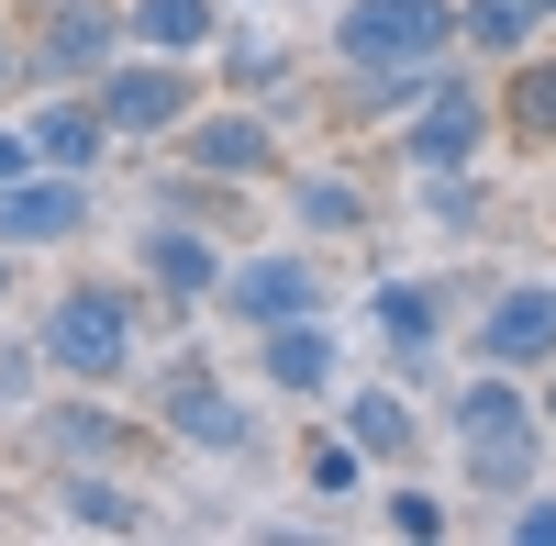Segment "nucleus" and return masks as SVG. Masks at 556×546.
<instances>
[{"label":"nucleus","mask_w":556,"mask_h":546,"mask_svg":"<svg viewBox=\"0 0 556 546\" xmlns=\"http://www.w3.org/2000/svg\"><path fill=\"white\" fill-rule=\"evenodd\" d=\"M34 446H45L56 469H112L123 446H134V424H123L89 380H67V401H45V413H34Z\"/></svg>","instance_id":"obj_13"},{"label":"nucleus","mask_w":556,"mask_h":546,"mask_svg":"<svg viewBox=\"0 0 556 546\" xmlns=\"http://www.w3.org/2000/svg\"><path fill=\"white\" fill-rule=\"evenodd\" d=\"M501 134H513V146H556V57L501 67Z\"/></svg>","instance_id":"obj_21"},{"label":"nucleus","mask_w":556,"mask_h":546,"mask_svg":"<svg viewBox=\"0 0 556 546\" xmlns=\"http://www.w3.org/2000/svg\"><path fill=\"white\" fill-rule=\"evenodd\" d=\"M345 435H356L379 469H401V458H412V435H424V413H412V390H401V380H379V390H345Z\"/></svg>","instance_id":"obj_18"},{"label":"nucleus","mask_w":556,"mask_h":546,"mask_svg":"<svg viewBox=\"0 0 556 546\" xmlns=\"http://www.w3.org/2000/svg\"><path fill=\"white\" fill-rule=\"evenodd\" d=\"M89 235V178L78 167H34V178H0V246L34 257V246H67Z\"/></svg>","instance_id":"obj_12"},{"label":"nucleus","mask_w":556,"mask_h":546,"mask_svg":"<svg viewBox=\"0 0 556 546\" xmlns=\"http://www.w3.org/2000/svg\"><path fill=\"white\" fill-rule=\"evenodd\" d=\"M445 435H456V458H468V491L479 502H523L534 469H545V401L523 390V369H479L468 390L445 401Z\"/></svg>","instance_id":"obj_1"},{"label":"nucleus","mask_w":556,"mask_h":546,"mask_svg":"<svg viewBox=\"0 0 556 546\" xmlns=\"http://www.w3.org/2000/svg\"><path fill=\"white\" fill-rule=\"evenodd\" d=\"M256 369H267V390L323 401V390L345 380V346H334V324H323V312H301V324H267V335H256Z\"/></svg>","instance_id":"obj_14"},{"label":"nucleus","mask_w":556,"mask_h":546,"mask_svg":"<svg viewBox=\"0 0 556 546\" xmlns=\"http://www.w3.org/2000/svg\"><path fill=\"white\" fill-rule=\"evenodd\" d=\"M456 45V0H345L334 12V67H445Z\"/></svg>","instance_id":"obj_4"},{"label":"nucleus","mask_w":556,"mask_h":546,"mask_svg":"<svg viewBox=\"0 0 556 546\" xmlns=\"http://www.w3.org/2000/svg\"><path fill=\"white\" fill-rule=\"evenodd\" d=\"M356 469H367V446L334 424V435H301V480L323 491V502H334V491H356Z\"/></svg>","instance_id":"obj_24"},{"label":"nucleus","mask_w":556,"mask_h":546,"mask_svg":"<svg viewBox=\"0 0 556 546\" xmlns=\"http://www.w3.org/2000/svg\"><path fill=\"white\" fill-rule=\"evenodd\" d=\"M212 312H223V324H245V335L301 324V312H323V257H301V246H256V257L223 268Z\"/></svg>","instance_id":"obj_7"},{"label":"nucleus","mask_w":556,"mask_h":546,"mask_svg":"<svg viewBox=\"0 0 556 546\" xmlns=\"http://www.w3.org/2000/svg\"><path fill=\"white\" fill-rule=\"evenodd\" d=\"M146 424L178 435V446H201V458H245L256 446V413H235V390H223V369L201 346H178L167 369H146Z\"/></svg>","instance_id":"obj_5"},{"label":"nucleus","mask_w":556,"mask_h":546,"mask_svg":"<svg viewBox=\"0 0 556 546\" xmlns=\"http://www.w3.org/2000/svg\"><path fill=\"white\" fill-rule=\"evenodd\" d=\"M290 212H301V235H367V223H379V201H367V178H345V167H301L290 178Z\"/></svg>","instance_id":"obj_17"},{"label":"nucleus","mask_w":556,"mask_h":546,"mask_svg":"<svg viewBox=\"0 0 556 546\" xmlns=\"http://www.w3.org/2000/svg\"><path fill=\"white\" fill-rule=\"evenodd\" d=\"M134 45V12L123 0H45L34 34H23V78L34 89H101Z\"/></svg>","instance_id":"obj_3"},{"label":"nucleus","mask_w":556,"mask_h":546,"mask_svg":"<svg viewBox=\"0 0 556 546\" xmlns=\"http://www.w3.org/2000/svg\"><path fill=\"white\" fill-rule=\"evenodd\" d=\"M134 268H146V290H156L167 312H201V301L223 290V268H235V257H223V246L201 235V223H178V212H156L146 235H134Z\"/></svg>","instance_id":"obj_10"},{"label":"nucleus","mask_w":556,"mask_h":546,"mask_svg":"<svg viewBox=\"0 0 556 546\" xmlns=\"http://www.w3.org/2000/svg\"><path fill=\"white\" fill-rule=\"evenodd\" d=\"M212 57H223V89H245V101H267V89L290 78V45H267V34H235V23H223V45H212Z\"/></svg>","instance_id":"obj_23"},{"label":"nucleus","mask_w":556,"mask_h":546,"mask_svg":"<svg viewBox=\"0 0 556 546\" xmlns=\"http://www.w3.org/2000/svg\"><path fill=\"white\" fill-rule=\"evenodd\" d=\"M112 146H123V134H112V112L89 101V89H45V112H34V157H45V167H78V178H89Z\"/></svg>","instance_id":"obj_15"},{"label":"nucleus","mask_w":556,"mask_h":546,"mask_svg":"<svg viewBox=\"0 0 556 546\" xmlns=\"http://www.w3.org/2000/svg\"><path fill=\"white\" fill-rule=\"evenodd\" d=\"M45 157H34V123H0V178H34Z\"/></svg>","instance_id":"obj_27"},{"label":"nucleus","mask_w":556,"mask_h":546,"mask_svg":"<svg viewBox=\"0 0 556 546\" xmlns=\"http://www.w3.org/2000/svg\"><path fill=\"white\" fill-rule=\"evenodd\" d=\"M134 12V45H156V57H212L223 45V0H123Z\"/></svg>","instance_id":"obj_20"},{"label":"nucleus","mask_w":556,"mask_h":546,"mask_svg":"<svg viewBox=\"0 0 556 546\" xmlns=\"http://www.w3.org/2000/svg\"><path fill=\"white\" fill-rule=\"evenodd\" d=\"M479 369H523V380L556 369V280L490 290V312H479Z\"/></svg>","instance_id":"obj_11"},{"label":"nucleus","mask_w":556,"mask_h":546,"mask_svg":"<svg viewBox=\"0 0 556 546\" xmlns=\"http://www.w3.org/2000/svg\"><path fill=\"white\" fill-rule=\"evenodd\" d=\"M34 12H45V0H34Z\"/></svg>","instance_id":"obj_32"},{"label":"nucleus","mask_w":556,"mask_h":546,"mask_svg":"<svg viewBox=\"0 0 556 546\" xmlns=\"http://www.w3.org/2000/svg\"><path fill=\"white\" fill-rule=\"evenodd\" d=\"M534 0H456V45H468V57H501V67H513V57H534Z\"/></svg>","instance_id":"obj_22"},{"label":"nucleus","mask_w":556,"mask_h":546,"mask_svg":"<svg viewBox=\"0 0 556 546\" xmlns=\"http://www.w3.org/2000/svg\"><path fill=\"white\" fill-rule=\"evenodd\" d=\"M367 324H379V346H390L401 380H424V357H434V335H445V290H434V280H390L379 301H367Z\"/></svg>","instance_id":"obj_16"},{"label":"nucleus","mask_w":556,"mask_h":546,"mask_svg":"<svg viewBox=\"0 0 556 546\" xmlns=\"http://www.w3.org/2000/svg\"><path fill=\"white\" fill-rule=\"evenodd\" d=\"M56 513H67V524H89V535H146V524H156V513L134 502L112 469H56Z\"/></svg>","instance_id":"obj_19"},{"label":"nucleus","mask_w":556,"mask_h":546,"mask_svg":"<svg viewBox=\"0 0 556 546\" xmlns=\"http://www.w3.org/2000/svg\"><path fill=\"white\" fill-rule=\"evenodd\" d=\"M34 346H45V369H56V380L112 390V380H134V357H146V301H134L123 280H67L56 301H45Z\"/></svg>","instance_id":"obj_2"},{"label":"nucleus","mask_w":556,"mask_h":546,"mask_svg":"<svg viewBox=\"0 0 556 546\" xmlns=\"http://www.w3.org/2000/svg\"><path fill=\"white\" fill-rule=\"evenodd\" d=\"M89 101L112 112L123 146H178V123L201 112V67H190V57H156V45H146V57H123L101 89H89Z\"/></svg>","instance_id":"obj_6"},{"label":"nucleus","mask_w":556,"mask_h":546,"mask_svg":"<svg viewBox=\"0 0 556 546\" xmlns=\"http://www.w3.org/2000/svg\"><path fill=\"white\" fill-rule=\"evenodd\" d=\"M379 524H390V535H445V502H434L424 480H401L390 502H379Z\"/></svg>","instance_id":"obj_25"},{"label":"nucleus","mask_w":556,"mask_h":546,"mask_svg":"<svg viewBox=\"0 0 556 546\" xmlns=\"http://www.w3.org/2000/svg\"><path fill=\"white\" fill-rule=\"evenodd\" d=\"M513 535H523V546H556V491H523V502H513Z\"/></svg>","instance_id":"obj_26"},{"label":"nucleus","mask_w":556,"mask_h":546,"mask_svg":"<svg viewBox=\"0 0 556 546\" xmlns=\"http://www.w3.org/2000/svg\"><path fill=\"white\" fill-rule=\"evenodd\" d=\"M12 78H23V34L0 23V89H12Z\"/></svg>","instance_id":"obj_28"},{"label":"nucleus","mask_w":556,"mask_h":546,"mask_svg":"<svg viewBox=\"0 0 556 546\" xmlns=\"http://www.w3.org/2000/svg\"><path fill=\"white\" fill-rule=\"evenodd\" d=\"M0 301H12V246H0Z\"/></svg>","instance_id":"obj_30"},{"label":"nucleus","mask_w":556,"mask_h":546,"mask_svg":"<svg viewBox=\"0 0 556 546\" xmlns=\"http://www.w3.org/2000/svg\"><path fill=\"white\" fill-rule=\"evenodd\" d=\"M178 167L235 178V190H267V178H290V157H278L267 112H245V101H201L190 123H178Z\"/></svg>","instance_id":"obj_9"},{"label":"nucleus","mask_w":556,"mask_h":546,"mask_svg":"<svg viewBox=\"0 0 556 546\" xmlns=\"http://www.w3.org/2000/svg\"><path fill=\"white\" fill-rule=\"evenodd\" d=\"M534 401H545V435H556V369H545V390H534Z\"/></svg>","instance_id":"obj_29"},{"label":"nucleus","mask_w":556,"mask_h":546,"mask_svg":"<svg viewBox=\"0 0 556 546\" xmlns=\"http://www.w3.org/2000/svg\"><path fill=\"white\" fill-rule=\"evenodd\" d=\"M490 123H501V101L479 78H434L424 101H412V123H401V157H412V178H445V167H468L479 146H490Z\"/></svg>","instance_id":"obj_8"},{"label":"nucleus","mask_w":556,"mask_h":546,"mask_svg":"<svg viewBox=\"0 0 556 546\" xmlns=\"http://www.w3.org/2000/svg\"><path fill=\"white\" fill-rule=\"evenodd\" d=\"M534 12H545V23H556V0H534Z\"/></svg>","instance_id":"obj_31"}]
</instances>
